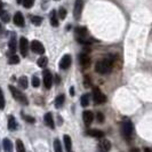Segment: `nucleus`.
Masks as SVG:
<instances>
[{
    "instance_id": "f257e3e1",
    "label": "nucleus",
    "mask_w": 152,
    "mask_h": 152,
    "mask_svg": "<svg viewBox=\"0 0 152 152\" xmlns=\"http://www.w3.org/2000/svg\"><path fill=\"white\" fill-rule=\"evenodd\" d=\"M113 63H114V56L113 55H110L105 58L99 61L95 64V71L99 72L101 75H105L109 73L112 68H113Z\"/></svg>"
},
{
    "instance_id": "f03ea898",
    "label": "nucleus",
    "mask_w": 152,
    "mask_h": 152,
    "mask_svg": "<svg viewBox=\"0 0 152 152\" xmlns=\"http://www.w3.org/2000/svg\"><path fill=\"white\" fill-rule=\"evenodd\" d=\"M9 91L12 93L13 97H14L17 102H20L23 105H28V104H29V99H26V96L23 94L22 91H20L17 88H15L14 86H9Z\"/></svg>"
},
{
    "instance_id": "7ed1b4c3",
    "label": "nucleus",
    "mask_w": 152,
    "mask_h": 152,
    "mask_svg": "<svg viewBox=\"0 0 152 152\" xmlns=\"http://www.w3.org/2000/svg\"><path fill=\"white\" fill-rule=\"evenodd\" d=\"M93 99H94L95 104H103L107 101V97H105V95L102 93V91L99 88L95 87L93 89Z\"/></svg>"
},
{
    "instance_id": "20e7f679",
    "label": "nucleus",
    "mask_w": 152,
    "mask_h": 152,
    "mask_svg": "<svg viewBox=\"0 0 152 152\" xmlns=\"http://www.w3.org/2000/svg\"><path fill=\"white\" fill-rule=\"evenodd\" d=\"M31 49H32L33 53L39 54V55L45 53V47H44V45H42L40 41H38V40H33V41L31 42Z\"/></svg>"
},
{
    "instance_id": "39448f33",
    "label": "nucleus",
    "mask_w": 152,
    "mask_h": 152,
    "mask_svg": "<svg viewBox=\"0 0 152 152\" xmlns=\"http://www.w3.org/2000/svg\"><path fill=\"white\" fill-rule=\"evenodd\" d=\"M121 133L125 137H129L133 133V124L130 121H125L121 125Z\"/></svg>"
},
{
    "instance_id": "423d86ee",
    "label": "nucleus",
    "mask_w": 152,
    "mask_h": 152,
    "mask_svg": "<svg viewBox=\"0 0 152 152\" xmlns=\"http://www.w3.org/2000/svg\"><path fill=\"white\" fill-rule=\"evenodd\" d=\"M83 8H84V0H76L75 8H73V16H75L76 20L80 18L81 12H83Z\"/></svg>"
},
{
    "instance_id": "0eeeda50",
    "label": "nucleus",
    "mask_w": 152,
    "mask_h": 152,
    "mask_svg": "<svg viewBox=\"0 0 152 152\" xmlns=\"http://www.w3.org/2000/svg\"><path fill=\"white\" fill-rule=\"evenodd\" d=\"M71 64H72V57H71V55H64L63 57H62V60L60 61V69L62 70H68L70 66H71Z\"/></svg>"
},
{
    "instance_id": "6e6552de",
    "label": "nucleus",
    "mask_w": 152,
    "mask_h": 152,
    "mask_svg": "<svg viewBox=\"0 0 152 152\" xmlns=\"http://www.w3.org/2000/svg\"><path fill=\"white\" fill-rule=\"evenodd\" d=\"M20 50H21V54L22 56H26L28 55V52H29V41L28 39L22 37L20 39Z\"/></svg>"
},
{
    "instance_id": "1a4fd4ad",
    "label": "nucleus",
    "mask_w": 152,
    "mask_h": 152,
    "mask_svg": "<svg viewBox=\"0 0 152 152\" xmlns=\"http://www.w3.org/2000/svg\"><path fill=\"white\" fill-rule=\"evenodd\" d=\"M44 85L47 89H49L53 85V76L48 70H45L44 72Z\"/></svg>"
},
{
    "instance_id": "9d476101",
    "label": "nucleus",
    "mask_w": 152,
    "mask_h": 152,
    "mask_svg": "<svg viewBox=\"0 0 152 152\" xmlns=\"http://www.w3.org/2000/svg\"><path fill=\"white\" fill-rule=\"evenodd\" d=\"M79 62H80V64L83 65V68L84 69H87L89 65H91V58H89V56L87 55V54H81V55H79Z\"/></svg>"
},
{
    "instance_id": "9b49d317",
    "label": "nucleus",
    "mask_w": 152,
    "mask_h": 152,
    "mask_svg": "<svg viewBox=\"0 0 152 152\" xmlns=\"http://www.w3.org/2000/svg\"><path fill=\"white\" fill-rule=\"evenodd\" d=\"M14 24L16 26H20V28L24 26V17H23L21 12H16L15 13V15H14Z\"/></svg>"
},
{
    "instance_id": "f8f14e48",
    "label": "nucleus",
    "mask_w": 152,
    "mask_h": 152,
    "mask_svg": "<svg viewBox=\"0 0 152 152\" xmlns=\"http://www.w3.org/2000/svg\"><path fill=\"white\" fill-rule=\"evenodd\" d=\"M83 119H84V122L86 126H89L93 120H94V113L91 111H85L83 113Z\"/></svg>"
},
{
    "instance_id": "ddd939ff",
    "label": "nucleus",
    "mask_w": 152,
    "mask_h": 152,
    "mask_svg": "<svg viewBox=\"0 0 152 152\" xmlns=\"http://www.w3.org/2000/svg\"><path fill=\"white\" fill-rule=\"evenodd\" d=\"M50 24L54 28H57L60 25V22H58V17H57V12L56 10H52L50 12Z\"/></svg>"
},
{
    "instance_id": "4468645a",
    "label": "nucleus",
    "mask_w": 152,
    "mask_h": 152,
    "mask_svg": "<svg viewBox=\"0 0 152 152\" xmlns=\"http://www.w3.org/2000/svg\"><path fill=\"white\" fill-rule=\"evenodd\" d=\"M2 146H4V150L6 152H13V143L9 138H5L2 141Z\"/></svg>"
},
{
    "instance_id": "2eb2a0df",
    "label": "nucleus",
    "mask_w": 152,
    "mask_h": 152,
    "mask_svg": "<svg viewBox=\"0 0 152 152\" xmlns=\"http://www.w3.org/2000/svg\"><path fill=\"white\" fill-rule=\"evenodd\" d=\"M16 34L15 33H12V36H10V39H9V49H10V52L12 53H14L16 52Z\"/></svg>"
},
{
    "instance_id": "dca6fc26",
    "label": "nucleus",
    "mask_w": 152,
    "mask_h": 152,
    "mask_svg": "<svg viewBox=\"0 0 152 152\" xmlns=\"http://www.w3.org/2000/svg\"><path fill=\"white\" fill-rule=\"evenodd\" d=\"M45 121H46L47 126H48L49 128H53V129H54V127H55V124H54L53 114L50 113V112L46 113V115H45Z\"/></svg>"
},
{
    "instance_id": "f3484780",
    "label": "nucleus",
    "mask_w": 152,
    "mask_h": 152,
    "mask_svg": "<svg viewBox=\"0 0 152 152\" xmlns=\"http://www.w3.org/2000/svg\"><path fill=\"white\" fill-rule=\"evenodd\" d=\"M76 33L78 36V39H85V37L87 36V29L84 28V26H78L76 29Z\"/></svg>"
},
{
    "instance_id": "a211bd4d",
    "label": "nucleus",
    "mask_w": 152,
    "mask_h": 152,
    "mask_svg": "<svg viewBox=\"0 0 152 152\" xmlns=\"http://www.w3.org/2000/svg\"><path fill=\"white\" fill-rule=\"evenodd\" d=\"M87 135L93 137H103L104 136V133L102 130H99V129H89L87 130Z\"/></svg>"
},
{
    "instance_id": "6ab92c4d",
    "label": "nucleus",
    "mask_w": 152,
    "mask_h": 152,
    "mask_svg": "<svg viewBox=\"0 0 152 152\" xmlns=\"http://www.w3.org/2000/svg\"><path fill=\"white\" fill-rule=\"evenodd\" d=\"M8 128L10 130H15L17 128V122H16L15 118L13 115H10L9 119H8Z\"/></svg>"
},
{
    "instance_id": "aec40b11",
    "label": "nucleus",
    "mask_w": 152,
    "mask_h": 152,
    "mask_svg": "<svg viewBox=\"0 0 152 152\" xmlns=\"http://www.w3.org/2000/svg\"><path fill=\"white\" fill-rule=\"evenodd\" d=\"M101 149H102V151L104 152H107L110 149H111V143H110V141H107V140H103L102 142H101Z\"/></svg>"
},
{
    "instance_id": "412c9836",
    "label": "nucleus",
    "mask_w": 152,
    "mask_h": 152,
    "mask_svg": "<svg viewBox=\"0 0 152 152\" xmlns=\"http://www.w3.org/2000/svg\"><path fill=\"white\" fill-rule=\"evenodd\" d=\"M64 101H65V96H64L63 94H61V95H58V96L56 97V99H55V107H57V109H60V107H62V105H63V103H64Z\"/></svg>"
},
{
    "instance_id": "4be33fe9",
    "label": "nucleus",
    "mask_w": 152,
    "mask_h": 152,
    "mask_svg": "<svg viewBox=\"0 0 152 152\" xmlns=\"http://www.w3.org/2000/svg\"><path fill=\"white\" fill-rule=\"evenodd\" d=\"M63 140H64V144H65V149H66V151H71V148H72V141H71V137L69 136V135H64L63 137Z\"/></svg>"
},
{
    "instance_id": "5701e85b",
    "label": "nucleus",
    "mask_w": 152,
    "mask_h": 152,
    "mask_svg": "<svg viewBox=\"0 0 152 152\" xmlns=\"http://www.w3.org/2000/svg\"><path fill=\"white\" fill-rule=\"evenodd\" d=\"M80 103H81V105L84 107H88L89 105V95L88 94H84L81 96V99H80Z\"/></svg>"
},
{
    "instance_id": "b1692460",
    "label": "nucleus",
    "mask_w": 152,
    "mask_h": 152,
    "mask_svg": "<svg viewBox=\"0 0 152 152\" xmlns=\"http://www.w3.org/2000/svg\"><path fill=\"white\" fill-rule=\"evenodd\" d=\"M31 22H32L33 25L39 26L42 23V17H40V16H31Z\"/></svg>"
},
{
    "instance_id": "393cba45",
    "label": "nucleus",
    "mask_w": 152,
    "mask_h": 152,
    "mask_svg": "<svg viewBox=\"0 0 152 152\" xmlns=\"http://www.w3.org/2000/svg\"><path fill=\"white\" fill-rule=\"evenodd\" d=\"M18 84H20V86L22 87L23 89H26L28 88V85H29V81H28V78L26 77H21L20 78V80H18Z\"/></svg>"
},
{
    "instance_id": "a878e982",
    "label": "nucleus",
    "mask_w": 152,
    "mask_h": 152,
    "mask_svg": "<svg viewBox=\"0 0 152 152\" xmlns=\"http://www.w3.org/2000/svg\"><path fill=\"white\" fill-rule=\"evenodd\" d=\"M0 18L5 23H8L9 20H10V16H9L8 12H6V10H0Z\"/></svg>"
},
{
    "instance_id": "bb28decb",
    "label": "nucleus",
    "mask_w": 152,
    "mask_h": 152,
    "mask_svg": "<svg viewBox=\"0 0 152 152\" xmlns=\"http://www.w3.org/2000/svg\"><path fill=\"white\" fill-rule=\"evenodd\" d=\"M54 149H55V152H63L62 143L58 138H56V140L54 141Z\"/></svg>"
},
{
    "instance_id": "cd10ccee",
    "label": "nucleus",
    "mask_w": 152,
    "mask_h": 152,
    "mask_svg": "<svg viewBox=\"0 0 152 152\" xmlns=\"http://www.w3.org/2000/svg\"><path fill=\"white\" fill-rule=\"evenodd\" d=\"M47 63H48V58L45 57V56H41V57L38 60V65L40 66V68H46Z\"/></svg>"
},
{
    "instance_id": "c85d7f7f",
    "label": "nucleus",
    "mask_w": 152,
    "mask_h": 152,
    "mask_svg": "<svg viewBox=\"0 0 152 152\" xmlns=\"http://www.w3.org/2000/svg\"><path fill=\"white\" fill-rule=\"evenodd\" d=\"M16 151L17 152H25L24 145H23L21 140H17V141H16Z\"/></svg>"
},
{
    "instance_id": "c756f323",
    "label": "nucleus",
    "mask_w": 152,
    "mask_h": 152,
    "mask_svg": "<svg viewBox=\"0 0 152 152\" xmlns=\"http://www.w3.org/2000/svg\"><path fill=\"white\" fill-rule=\"evenodd\" d=\"M8 63L9 64H18L20 63V57L17 55H12L8 60Z\"/></svg>"
},
{
    "instance_id": "7c9ffc66",
    "label": "nucleus",
    "mask_w": 152,
    "mask_h": 152,
    "mask_svg": "<svg viewBox=\"0 0 152 152\" xmlns=\"http://www.w3.org/2000/svg\"><path fill=\"white\" fill-rule=\"evenodd\" d=\"M57 15H58V17H60L61 20H64V18L66 17V9H65V8H63V7H61L60 9H58Z\"/></svg>"
},
{
    "instance_id": "2f4dec72",
    "label": "nucleus",
    "mask_w": 152,
    "mask_h": 152,
    "mask_svg": "<svg viewBox=\"0 0 152 152\" xmlns=\"http://www.w3.org/2000/svg\"><path fill=\"white\" fill-rule=\"evenodd\" d=\"M22 4L24 8H31L34 4V0H22Z\"/></svg>"
},
{
    "instance_id": "473e14b6",
    "label": "nucleus",
    "mask_w": 152,
    "mask_h": 152,
    "mask_svg": "<svg viewBox=\"0 0 152 152\" xmlns=\"http://www.w3.org/2000/svg\"><path fill=\"white\" fill-rule=\"evenodd\" d=\"M5 107V97H4V93L0 88V110H2Z\"/></svg>"
},
{
    "instance_id": "72a5a7b5",
    "label": "nucleus",
    "mask_w": 152,
    "mask_h": 152,
    "mask_svg": "<svg viewBox=\"0 0 152 152\" xmlns=\"http://www.w3.org/2000/svg\"><path fill=\"white\" fill-rule=\"evenodd\" d=\"M32 86L36 87V88L40 86V80H39L38 77H33V78H32Z\"/></svg>"
},
{
    "instance_id": "f704fd0d",
    "label": "nucleus",
    "mask_w": 152,
    "mask_h": 152,
    "mask_svg": "<svg viewBox=\"0 0 152 152\" xmlns=\"http://www.w3.org/2000/svg\"><path fill=\"white\" fill-rule=\"evenodd\" d=\"M23 119H24L25 121L30 122V124H34V121H36V119L30 117V115H23Z\"/></svg>"
},
{
    "instance_id": "c9c22d12",
    "label": "nucleus",
    "mask_w": 152,
    "mask_h": 152,
    "mask_svg": "<svg viewBox=\"0 0 152 152\" xmlns=\"http://www.w3.org/2000/svg\"><path fill=\"white\" fill-rule=\"evenodd\" d=\"M96 119H97V121L99 122L104 121V115H103V113H102V112H97V114H96Z\"/></svg>"
},
{
    "instance_id": "e433bc0d",
    "label": "nucleus",
    "mask_w": 152,
    "mask_h": 152,
    "mask_svg": "<svg viewBox=\"0 0 152 152\" xmlns=\"http://www.w3.org/2000/svg\"><path fill=\"white\" fill-rule=\"evenodd\" d=\"M70 94H71V96H73V95H75V88H73V87H71V88H70Z\"/></svg>"
},
{
    "instance_id": "4c0bfd02",
    "label": "nucleus",
    "mask_w": 152,
    "mask_h": 152,
    "mask_svg": "<svg viewBox=\"0 0 152 152\" xmlns=\"http://www.w3.org/2000/svg\"><path fill=\"white\" fill-rule=\"evenodd\" d=\"M130 152H140V150H138L137 148H134V149H132V150H130Z\"/></svg>"
},
{
    "instance_id": "58836bf2",
    "label": "nucleus",
    "mask_w": 152,
    "mask_h": 152,
    "mask_svg": "<svg viewBox=\"0 0 152 152\" xmlns=\"http://www.w3.org/2000/svg\"><path fill=\"white\" fill-rule=\"evenodd\" d=\"M144 152H151V149H150V148H145Z\"/></svg>"
},
{
    "instance_id": "ea45409f",
    "label": "nucleus",
    "mask_w": 152,
    "mask_h": 152,
    "mask_svg": "<svg viewBox=\"0 0 152 152\" xmlns=\"http://www.w3.org/2000/svg\"><path fill=\"white\" fill-rule=\"evenodd\" d=\"M56 83H57V84L60 83V77L58 76H56Z\"/></svg>"
},
{
    "instance_id": "a19ab883",
    "label": "nucleus",
    "mask_w": 152,
    "mask_h": 152,
    "mask_svg": "<svg viewBox=\"0 0 152 152\" xmlns=\"http://www.w3.org/2000/svg\"><path fill=\"white\" fill-rule=\"evenodd\" d=\"M16 2L17 4H22V0H16Z\"/></svg>"
},
{
    "instance_id": "79ce46f5",
    "label": "nucleus",
    "mask_w": 152,
    "mask_h": 152,
    "mask_svg": "<svg viewBox=\"0 0 152 152\" xmlns=\"http://www.w3.org/2000/svg\"><path fill=\"white\" fill-rule=\"evenodd\" d=\"M2 8V2H1V0H0V9Z\"/></svg>"
},
{
    "instance_id": "37998d69",
    "label": "nucleus",
    "mask_w": 152,
    "mask_h": 152,
    "mask_svg": "<svg viewBox=\"0 0 152 152\" xmlns=\"http://www.w3.org/2000/svg\"><path fill=\"white\" fill-rule=\"evenodd\" d=\"M69 152H73V151H72V150H71V151H69Z\"/></svg>"
},
{
    "instance_id": "c03bdc74",
    "label": "nucleus",
    "mask_w": 152,
    "mask_h": 152,
    "mask_svg": "<svg viewBox=\"0 0 152 152\" xmlns=\"http://www.w3.org/2000/svg\"><path fill=\"white\" fill-rule=\"evenodd\" d=\"M0 28H1V24H0Z\"/></svg>"
}]
</instances>
